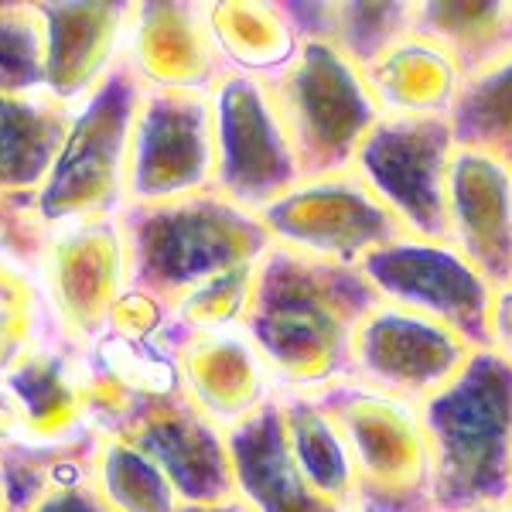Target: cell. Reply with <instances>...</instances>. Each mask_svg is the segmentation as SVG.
<instances>
[{"instance_id":"6da1fadb","label":"cell","mask_w":512,"mask_h":512,"mask_svg":"<svg viewBox=\"0 0 512 512\" xmlns=\"http://www.w3.org/2000/svg\"><path fill=\"white\" fill-rule=\"evenodd\" d=\"M376 304L359 270L270 250L260 260L246 332L280 393H325L352 373L355 328Z\"/></svg>"},{"instance_id":"7a4b0ae2","label":"cell","mask_w":512,"mask_h":512,"mask_svg":"<svg viewBox=\"0 0 512 512\" xmlns=\"http://www.w3.org/2000/svg\"><path fill=\"white\" fill-rule=\"evenodd\" d=\"M434 465V506L472 512L509 502L512 362L475 349L468 366L420 407Z\"/></svg>"},{"instance_id":"3957f363","label":"cell","mask_w":512,"mask_h":512,"mask_svg":"<svg viewBox=\"0 0 512 512\" xmlns=\"http://www.w3.org/2000/svg\"><path fill=\"white\" fill-rule=\"evenodd\" d=\"M304 175L352 168L362 140L383 120L362 65L328 38H301L294 62L270 79Z\"/></svg>"},{"instance_id":"277c9868","label":"cell","mask_w":512,"mask_h":512,"mask_svg":"<svg viewBox=\"0 0 512 512\" xmlns=\"http://www.w3.org/2000/svg\"><path fill=\"white\" fill-rule=\"evenodd\" d=\"M349 444L355 512H427L434 506L431 437L417 403L345 383L321 393Z\"/></svg>"},{"instance_id":"5b68a950","label":"cell","mask_w":512,"mask_h":512,"mask_svg":"<svg viewBox=\"0 0 512 512\" xmlns=\"http://www.w3.org/2000/svg\"><path fill=\"white\" fill-rule=\"evenodd\" d=\"M256 216L274 250L349 270H359L369 253L403 236L396 216L352 168L297 178Z\"/></svg>"},{"instance_id":"8992f818","label":"cell","mask_w":512,"mask_h":512,"mask_svg":"<svg viewBox=\"0 0 512 512\" xmlns=\"http://www.w3.org/2000/svg\"><path fill=\"white\" fill-rule=\"evenodd\" d=\"M376 301L444 321L475 349L489 342V311L495 284L451 239L396 236L359 263Z\"/></svg>"},{"instance_id":"52a82bcc","label":"cell","mask_w":512,"mask_h":512,"mask_svg":"<svg viewBox=\"0 0 512 512\" xmlns=\"http://www.w3.org/2000/svg\"><path fill=\"white\" fill-rule=\"evenodd\" d=\"M216 185L239 209L260 212L301 178L294 140L267 79L229 72L212 93Z\"/></svg>"},{"instance_id":"ba28073f","label":"cell","mask_w":512,"mask_h":512,"mask_svg":"<svg viewBox=\"0 0 512 512\" xmlns=\"http://www.w3.org/2000/svg\"><path fill=\"white\" fill-rule=\"evenodd\" d=\"M451 120L383 117L362 140L352 171L393 212L403 233L448 239V171L454 158Z\"/></svg>"},{"instance_id":"9c48e42d","label":"cell","mask_w":512,"mask_h":512,"mask_svg":"<svg viewBox=\"0 0 512 512\" xmlns=\"http://www.w3.org/2000/svg\"><path fill=\"white\" fill-rule=\"evenodd\" d=\"M472 355L475 345L444 321L376 301L355 328L349 379L424 407L468 366Z\"/></svg>"},{"instance_id":"30bf717a","label":"cell","mask_w":512,"mask_h":512,"mask_svg":"<svg viewBox=\"0 0 512 512\" xmlns=\"http://www.w3.org/2000/svg\"><path fill=\"white\" fill-rule=\"evenodd\" d=\"M448 239L492 280H512V161L485 147H454Z\"/></svg>"},{"instance_id":"8fae6325","label":"cell","mask_w":512,"mask_h":512,"mask_svg":"<svg viewBox=\"0 0 512 512\" xmlns=\"http://www.w3.org/2000/svg\"><path fill=\"white\" fill-rule=\"evenodd\" d=\"M185 376L202 414L222 431H236L277 400V383L246 325L195 332Z\"/></svg>"},{"instance_id":"7c38bea8","label":"cell","mask_w":512,"mask_h":512,"mask_svg":"<svg viewBox=\"0 0 512 512\" xmlns=\"http://www.w3.org/2000/svg\"><path fill=\"white\" fill-rule=\"evenodd\" d=\"M383 117L451 120L465 89V69L448 48L424 31H407L362 65Z\"/></svg>"},{"instance_id":"4fadbf2b","label":"cell","mask_w":512,"mask_h":512,"mask_svg":"<svg viewBox=\"0 0 512 512\" xmlns=\"http://www.w3.org/2000/svg\"><path fill=\"white\" fill-rule=\"evenodd\" d=\"M236 495L253 512H345L325 502L297 472L280 427L277 400L253 420L226 431Z\"/></svg>"},{"instance_id":"5bb4252c","label":"cell","mask_w":512,"mask_h":512,"mask_svg":"<svg viewBox=\"0 0 512 512\" xmlns=\"http://www.w3.org/2000/svg\"><path fill=\"white\" fill-rule=\"evenodd\" d=\"M277 414L297 472L332 506L355 512V475L345 434L321 393H280Z\"/></svg>"},{"instance_id":"9a60e30c","label":"cell","mask_w":512,"mask_h":512,"mask_svg":"<svg viewBox=\"0 0 512 512\" xmlns=\"http://www.w3.org/2000/svg\"><path fill=\"white\" fill-rule=\"evenodd\" d=\"M301 38H328L359 65L414 31V0H321L287 4Z\"/></svg>"},{"instance_id":"2e32d148","label":"cell","mask_w":512,"mask_h":512,"mask_svg":"<svg viewBox=\"0 0 512 512\" xmlns=\"http://www.w3.org/2000/svg\"><path fill=\"white\" fill-rule=\"evenodd\" d=\"M414 28L441 41L472 76L512 55V0H414Z\"/></svg>"},{"instance_id":"e0dca14e","label":"cell","mask_w":512,"mask_h":512,"mask_svg":"<svg viewBox=\"0 0 512 512\" xmlns=\"http://www.w3.org/2000/svg\"><path fill=\"white\" fill-rule=\"evenodd\" d=\"M222 52L239 65V76L277 79L301 48V31L287 4H226L216 14Z\"/></svg>"},{"instance_id":"ac0fdd59","label":"cell","mask_w":512,"mask_h":512,"mask_svg":"<svg viewBox=\"0 0 512 512\" xmlns=\"http://www.w3.org/2000/svg\"><path fill=\"white\" fill-rule=\"evenodd\" d=\"M454 140L512 161V55L465 76L451 113Z\"/></svg>"},{"instance_id":"d6986e66","label":"cell","mask_w":512,"mask_h":512,"mask_svg":"<svg viewBox=\"0 0 512 512\" xmlns=\"http://www.w3.org/2000/svg\"><path fill=\"white\" fill-rule=\"evenodd\" d=\"M485 349L499 352L502 359L512 362V280L495 287L492 311H489V342Z\"/></svg>"},{"instance_id":"ffe728a7","label":"cell","mask_w":512,"mask_h":512,"mask_svg":"<svg viewBox=\"0 0 512 512\" xmlns=\"http://www.w3.org/2000/svg\"><path fill=\"white\" fill-rule=\"evenodd\" d=\"M188 512H253L250 506H246L239 495H233V499H222V502H209V506H198V509H188Z\"/></svg>"},{"instance_id":"44dd1931","label":"cell","mask_w":512,"mask_h":512,"mask_svg":"<svg viewBox=\"0 0 512 512\" xmlns=\"http://www.w3.org/2000/svg\"><path fill=\"white\" fill-rule=\"evenodd\" d=\"M472 512H512V502H492V506H478Z\"/></svg>"},{"instance_id":"7402d4cb","label":"cell","mask_w":512,"mask_h":512,"mask_svg":"<svg viewBox=\"0 0 512 512\" xmlns=\"http://www.w3.org/2000/svg\"><path fill=\"white\" fill-rule=\"evenodd\" d=\"M427 512H454V509H444V506H431Z\"/></svg>"},{"instance_id":"603a6c76","label":"cell","mask_w":512,"mask_h":512,"mask_svg":"<svg viewBox=\"0 0 512 512\" xmlns=\"http://www.w3.org/2000/svg\"><path fill=\"white\" fill-rule=\"evenodd\" d=\"M509 502H512V485H509Z\"/></svg>"}]
</instances>
